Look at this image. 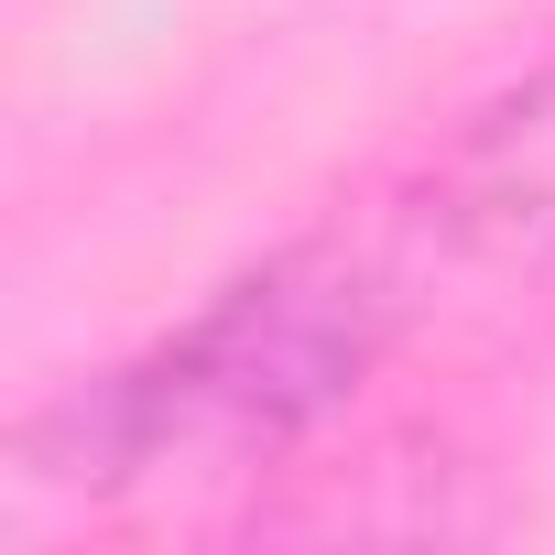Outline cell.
Wrapping results in <instances>:
<instances>
[{
    "label": "cell",
    "mask_w": 555,
    "mask_h": 555,
    "mask_svg": "<svg viewBox=\"0 0 555 555\" xmlns=\"http://www.w3.org/2000/svg\"><path fill=\"white\" fill-rule=\"evenodd\" d=\"M436 272L392 196L327 218L175 317L153 349L88 371L44 414H23L12 468L44 490H164V479H250L306 457L436 317Z\"/></svg>",
    "instance_id": "obj_1"
},
{
    "label": "cell",
    "mask_w": 555,
    "mask_h": 555,
    "mask_svg": "<svg viewBox=\"0 0 555 555\" xmlns=\"http://www.w3.org/2000/svg\"><path fill=\"white\" fill-rule=\"evenodd\" d=\"M436 295H522L555 272V66L468 109L414 185H392Z\"/></svg>",
    "instance_id": "obj_2"
}]
</instances>
